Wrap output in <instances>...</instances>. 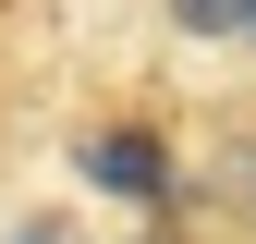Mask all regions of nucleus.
I'll use <instances>...</instances> for the list:
<instances>
[{
  "label": "nucleus",
  "mask_w": 256,
  "mask_h": 244,
  "mask_svg": "<svg viewBox=\"0 0 256 244\" xmlns=\"http://www.w3.org/2000/svg\"><path fill=\"white\" fill-rule=\"evenodd\" d=\"M86 171H98L110 196H146V208H171V159H158L146 134H98V146H86Z\"/></svg>",
  "instance_id": "obj_1"
},
{
  "label": "nucleus",
  "mask_w": 256,
  "mask_h": 244,
  "mask_svg": "<svg viewBox=\"0 0 256 244\" xmlns=\"http://www.w3.org/2000/svg\"><path fill=\"white\" fill-rule=\"evenodd\" d=\"M171 24H183V37H232V24H244V0H171Z\"/></svg>",
  "instance_id": "obj_3"
},
{
  "label": "nucleus",
  "mask_w": 256,
  "mask_h": 244,
  "mask_svg": "<svg viewBox=\"0 0 256 244\" xmlns=\"http://www.w3.org/2000/svg\"><path fill=\"white\" fill-rule=\"evenodd\" d=\"M220 208H232V220H256V134L220 146Z\"/></svg>",
  "instance_id": "obj_2"
},
{
  "label": "nucleus",
  "mask_w": 256,
  "mask_h": 244,
  "mask_svg": "<svg viewBox=\"0 0 256 244\" xmlns=\"http://www.w3.org/2000/svg\"><path fill=\"white\" fill-rule=\"evenodd\" d=\"M232 37H256V0H244V24H232Z\"/></svg>",
  "instance_id": "obj_4"
}]
</instances>
